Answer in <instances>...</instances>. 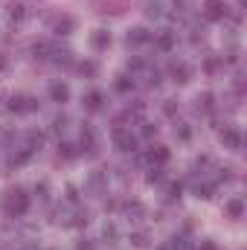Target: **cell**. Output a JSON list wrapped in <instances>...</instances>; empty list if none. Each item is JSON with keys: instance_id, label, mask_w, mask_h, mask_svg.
Here are the masks:
<instances>
[{"instance_id": "17", "label": "cell", "mask_w": 247, "mask_h": 250, "mask_svg": "<svg viewBox=\"0 0 247 250\" xmlns=\"http://www.w3.org/2000/svg\"><path fill=\"white\" fill-rule=\"evenodd\" d=\"M102 239H105L108 245H117V242H120V230H117V224H105V227H102Z\"/></svg>"}, {"instance_id": "19", "label": "cell", "mask_w": 247, "mask_h": 250, "mask_svg": "<svg viewBox=\"0 0 247 250\" xmlns=\"http://www.w3.org/2000/svg\"><path fill=\"white\" fill-rule=\"evenodd\" d=\"M175 137H178L181 143H189V140H192V128H189L186 123H178L175 125Z\"/></svg>"}, {"instance_id": "14", "label": "cell", "mask_w": 247, "mask_h": 250, "mask_svg": "<svg viewBox=\"0 0 247 250\" xmlns=\"http://www.w3.org/2000/svg\"><path fill=\"white\" fill-rule=\"evenodd\" d=\"M53 32H59V35H67V32H73V18H70V15H62V18H56V21H53Z\"/></svg>"}, {"instance_id": "4", "label": "cell", "mask_w": 247, "mask_h": 250, "mask_svg": "<svg viewBox=\"0 0 247 250\" xmlns=\"http://www.w3.org/2000/svg\"><path fill=\"white\" fill-rule=\"evenodd\" d=\"M154 35L145 29V26H134V29H128V35H125V41H128V47H143V44H148Z\"/></svg>"}, {"instance_id": "6", "label": "cell", "mask_w": 247, "mask_h": 250, "mask_svg": "<svg viewBox=\"0 0 247 250\" xmlns=\"http://www.w3.org/2000/svg\"><path fill=\"white\" fill-rule=\"evenodd\" d=\"M169 76H172V82H178V84H186L189 79H192V67L184 62H172L169 67Z\"/></svg>"}, {"instance_id": "2", "label": "cell", "mask_w": 247, "mask_h": 250, "mask_svg": "<svg viewBox=\"0 0 247 250\" xmlns=\"http://www.w3.org/2000/svg\"><path fill=\"white\" fill-rule=\"evenodd\" d=\"M204 18L206 21H224L227 18V3L224 0H204Z\"/></svg>"}, {"instance_id": "42", "label": "cell", "mask_w": 247, "mask_h": 250, "mask_svg": "<svg viewBox=\"0 0 247 250\" xmlns=\"http://www.w3.org/2000/svg\"><path fill=\"white\" fill-rule=\"evenodd\" d=\"M160 79H163L160 73H151V79H148V84H160Z\"/></svg>"}, {"instance_id": "36", "label": "cell", "mask_w": 247, "mask_h": 250, "mask_svg": "<svg viewBox=\"0 0 247 250\" xmlns=\"http://www.w3.org/2000/svg\"><path fill=\"white\" fill-rule=\"evenodd\" d=\"M125 209H128V215H143V204H137V201H134V204H128Z\"/></svg>"}, {"instance_id": "22", "label": "cell", "mask_w": 247, "mask_h": 250, "mask_svg": "<svg viewBox=\"0 0 247 250\" xmlns=\"http://www.w3.org/2000/svg\"><path fill=\"white\" fill-rule=\"evenodd\" d=\"M114 87H117V90H120V93H128V90H131V87H134V79H128V76H117V82H114Z\"/></svg>"}, {"instance_id": "43", "label": "cell", "mask_w": 247, "mask_h": 250, "mask_svg": "<svg viewBox=\"0 0 247 250\" xmlns=\"http://www.w3.org/2000/svg\"><path fill=\"white\" fill-rule=\"evenodd\" d=\"M157 250H169V248H157Z\"/></svg>"}, {"instance_id": "12", "label": "cell", "mask_w": 247, "mask_h": 250, "mask_svg": "<svg viewBox=\"0 0 247 250\" xmlns=\"http://www.w3.org/2000/svg\"><path fill=\"white\" fill-rule=\"evenodd\" d=\"M212 99H215L212 93H198V99H195V111H198V114H209V111L215 108Z\"/></svg>"}, {"instance_id": "10", "label": "cell", "mask_w": 247, "mask_h": 250, "mask_svg": "<svg viewBox=\"0 0 247 250\" xmlns=\"http://www.w3.org/2000/svg\"><path fill=\"white\" fill-rule=\"evenodd\" d=\"M50 99L59 102V105H64V102L70 99V87H67L64 82H53V84H50Z\"/></svg>"}, {"instance_id": "1", "label": "cell", "mask_w": 247, "mask_h": 250, "mask_svg": "<svg viewBox=\"0 0 247 250\" xmlns=\"http://www.w3.org/2000/svg\"><path fill=\"white\" fill-rule=\"evenodd\" d=\"M26 207H29V198L23 195V189L21 187H15V189L6 192V198H3V209H6L9 215H23Z\"/></svg>"}, {"instance_id": "37", "label": "cell", "mask_w": 247, "mask_h": 250, "mask_svg": "<svg viewBox=\"0 0 247 250\" xmlns=\"http://www.w3.org/2000/svg\"><path fill=\"white\" fill-rule=\"evenodd\" d=\"M143 67H145L143 59H137V56H134V59H128V70H143Z\"/></svg>"}, {"instance_id": "20", "label": "cell", "mask_w": 247, "mask_h": 250, "mask_svg": "<svg viewBox=\"0 0 247 250\" xmlns=\"http://www.w3.org/2000/svg\"><path fill=\"white\" fill-rule=\"evenodd\" d=\"M32 53H35L38 59H50V56H53V44L41 41V44H35V47H32Z\"/></svg>"}, {"instance_id": "31", "label": "cell", "mask_w": 247, "mask_h": 250, "mask_svg": "<svg viewBox=\"0 0 247 250\" xmlns=\"http://www.w3.org/2000/svg\"><path fill=\"white\" fill-rule=\"evenodd\" d=\"M59 154H62V157H67V160H73V157H76V146L62 143V146H59Z\"/></svg>"}, {"instance_id": "25", "label": "cell", "mask_w": 247, "mask_h": 250, "mask_svg": "<svg viewBox=\"0 0 247 250\" xmlns=\"http://www.w3.org/2000/svg\"><path fill=\"white\" fill-rule=\"evenodd\" d=\"M145 181H148L151 187H154V184H160V181H163V169H160V166H151V169H148V175H145Z\"/></svg>"}, {"instance_id": "28", "label": "cell", "mask_w": 247, "mask_h": 250, "mask_svg": "<svg viewBox=\"0 0 247 250\" xmlns=\"http://www.w3.org/2000/svg\"><path fill=\"white\" fill-rule=\"evenodd\" d=\"M79 73H82V76H87V79H93V76H96V64H93V62H82V64H79Z\"/></svg>"}, {"instance_id": "24", "label": "cell", "mask_w": 247, "mask_h": 250, "mask_svg": "<svg viewBox=\"0 0 247 250\" xmlns=\"http://www.w3.org/2000/svg\"><path fill=\"white\" fill-rule=\"evenodd\" d=\"M29 157H32V151L26 148V151H18V154H12V157H9V163H12V166H23Z\"/></svg>"}, {"instance_id": "35", "label": "cell", "mask_w": 247, "mask_h": 250, "mask_svg": "<svg viewBox=\"0 0 247 250\" xmlns=\"http://www.w3.org/2000/svg\"><path fill=\"white\" fill-rule=\"evenodd\" d=\"M143 125V128H140V131H143V137H154V134H157V125L154 123H140Z\"/></svg>"}, {"instance_id": "38", "label": "cell", "mask_w": 247, "mask_h": 250, "mask_svg": "<svg viewBox=\"0 0 247 250\" xmlns=\"http://www.w3.org/2000/svg\"><path fill=\"white\" fill-rule=\"evenodd\" d=\"M64 125H67V117H56V120H53V131H64Z\"/></svg>"}, {"instance_id": "26", "label": "cell", "mask_w": 247, "mask_h": 250, "mask_svg": "<svg viewBox=\"0 0 247 250\" xmlns=\"http://www.w3.org/2000/svg\"><path fill=\"white\" fill-rule=\"evenodd\" d=\"M131 245L134 248H148V236L143 230H137V233H131Z\"/></svg>"}, {"instance_id": "29", "label": "cell", "mask_w": 247, "mask_h": 250, "mask_svg": "<svg viewBox=\"0 0 247 250\" xmlns=\"http://www.w3.org/2000/svg\"><path fill=\"white\" fill-rule=\"evenodd\" d=\"M9 111L12 114H23V96H12L9 99Z\"/></svg>"}, {"instance_id": "27", "label": "cell", "mask_w": 247, "mask_h": 250, "mask_svg": "<svg viewBox=\"0 0 247 250\" xmlns=\"http://www.w3.org/2000/svg\"><path fill=\"white\" fill-rule=\"evenodd\" d=\"M87 221H90V215H87V209H79V212L73 215V221H70V224H73V227H84Z\"/></svg>"}, {"instance_id": "23", "label": "cell", "mask_w": 247, "mask_h": 250, "mask_svg": "<svg viewBox=\"0 0 247 250\" xmlns=\"http://www.w3.org/2000/svg\"><path fill=\"white\" fill-rule=\"evenodd\" d=\"M26 140H29V146H26L29 151H35V148H41V143H44V137H41L38 131H29V134H26Z\"/></svg>"}, {"instance_id": "32", "label": "cell", "mask_w": 247, "mask_h": 250, "mask_svg": "<svg viewBox=\"0 0 247 250\" xmlns=\"http://www.w3.org/2000/svg\"><path fill=\"white\" fill-rule=\"evenodd\" d=\"M38 111V99L35 96H23V114H32Z\"/></svg>"}, {"instance_id": "40", "label": "cell", "mask_w": 247, "mask_h": 250, "mask_svg": "<svg viewBox=\"0 0 247 250\" xmlns=\"http://www.w3.org/2000/svg\"><path fill=\"white\" fill-rule=\"evenodd\" d=\"M67 198H70V201H73V204H76V201H79V192H76V187H70V189H67Z\"/></svg>"}, {"instance_id": "21", "label": "cell", "mask_w": 247, "mask_h": 250, "mask_svg": "<svg viewBox=\"0 0 247 250\" xmlns=\"http://www.w3.org/2000/svg\"><path fill=\"white\" fill-rule=\"evenodd\" d=\"M221 67H224V59H218V56H209V59L204 62V70H206V73H218Z\"/></svg>"}, {"instance_id": "3", "label": "cell", "mask_w": 247, "mask_h": 250, "mask_svg": "<svg viewBox=\"0 0 247 250\" xmlns=\"http://www.w3.org/2000/svg\"><path fill=\"white\" fill-rule=\"evenodd\" d=\"M114 146L120 148V151H137V137L131 134V131H125V128H117L114 131Z\"/></svg>"}, {"instance_id": "39", "label": "cell", "mask_w": 247, "mask_h": 250, "mask_svg": "<svg viewBox=\"0 0 247 250\" xmlns=\"http://www.w3.org/2000/svg\"><path fill=\"white\" fill-rule=\"evenodd\" d=\"M76 250H96V245H93V242H87V239H84V242H79V245H76Z\"/></svg>"}, {"instance_id": "13", "label": "cell", "mask_w": 247, "mask_h": 250, "mask_svg": "<svg viewBox=\"0 0 247 250\" xmlns=\"http://www.w3.org/2000/svg\"><path fill=\"white\" fill-rule=\"evenodd\" d=\"M224 209H227L230 218H242V215H245V201H242V198H230V201L224 204Z\"/></svg>"}, {"instance_id": "15", "label": "cell", "mask_w": 247, "mask_h": 250, "mask_svg": "<svg viewBox=\"0 0 247 250\" xmlns=\"http://www.w3.org/2000/svg\"><path fill=\"white\" fill-rule=\"evenodd\" d=\"M6 18H9V23H21V21L26 18V9H23L21 3H9V12H6Z\"/></svg>"}, {"instance_id": "5", "label": "cell", "mask_w": 247, "mask_h": 250, "mask_svg": "<svg viewBox=\"0 0 247 250\" xmlns=\"http://www.w3.org/2000/svg\"><path fill=\"white\" fill-rule=\"evenodd\" d=\"M221 143H224V148L242 151V134H239V128H233V125H224V131H221Z\"/></svg>"}, {"instance_id": "34", "label": "cell", "mask_w": 247, "mask_h": 250, "mask_svg": "<svg viewBox=\"0 0 247 250\" xmlns=\"http://www.w3.org/2000/svg\"><path fill=\"white\" fill-rule=\"evenodd\" d=\"M175 111H178V102H175V99H166V102H163V114H166V117H175Z\"/></svg>"}, {"instance_id": "33", "label": "cell", "mask_w": 247, "mask_h": 250, "mask_svg": "<svg viewBox=\"0 0 247 250\" xmlns=\"http://www.w3.org/2000/svg\"><path fill=\"white\" fill-rule=\"evenodd\" d=\"M195 195L206 201V198H212V187H209V184H198V187H195Z\"/></svg>"}, {"instance_id": "8", "label": "cell", "mask_w": 247, "mask_h": 250, "mask_svg": "<svg viewBox=\"0 0 247 250\" xmlns=\"http://www.w3.org/2000/svg\"><path fill=\"white\" fill-rule=\"evenodd\" d=\"M105 189H108V175H105V172H90V178H87V192L102 195Z\"/></svg>"}, {"instance_id": "9", "label": "cell", "mask_w": 247, "mask_h": 250, "mask_svg": "<svg viewBox=\"0 0 247 250\" xmlns=\"http://www.w3.org/2000/svg\"><path fill=\"white\" fill-rule=\"evenodd\" d=\"M175 44H178V35H175V32H169V29H166V32H160V35L154 38V47H157L160 53H172V50H175Z\"/></svg>"}, {"instance_id": "41", "label": "cell", "mask_w": 247, "mask_h": 250, "mask_svg": "<svg viewBox=\"0 0 247 250\" xmlns=\"http://www.w3.org/2000/svg\"><path fill=\"white\" fill-rule=\"evenodd\" d=\"M198 250H218V248H215V242H201V248Z\"/></svg>"}, {"instance_id": "30", "label": "cell", "mask_w": 247, "mask_h": 250, "mask_svg": "<svg viewBox=\"0 0 247 250\" xmlns=\"http://www.w3.org/2000/svg\"><path fill=\"white\" fill-rule=\"evenodd\" d=\"M181 192H184L181 184H169V187H166V198H169V201H178V198H181Z\"/></svg>"}, {"instance_id": "7", "label": "cell", "mask_w": 247, "mask_h": 250, "mask_svg": "<svg viewBox=\"0 0 247 250\" xmlns=\"http://www.w3.org/2000/svg\"><path fill=\"white\" fill-rule=\"evenodd\" d=\"M82 105H84L90 114H96V111H102V108H105V93H102V90H90V93L82 99Z\"/></svg>"}, {"instance_id": "18", "label": "cell", "mask_w": 247, "mask_h": 250, "mask_svg": "<svg viewBox=\"0 0 247 250\" xmlns=\"http://www.w3.org/2000/svg\"><path fill=\"white\" fill-rule=\"evenodd\" d=\"M145 15L148 18H160L163 15V0H145Z\"/></svg>"}, {"instance_id": "16", "label": "cell", "mask_w": 247, "mask_h": 250, "mask_svg": "<svg viewBox=\"0 0 247 250\" xmlns=\"http://www.w3.org/2000/svg\"><path fill=\"white\" fill-rule=\"evenodd\" d=\"M148 160L157 163V166H163V163L169 160V148H166V146H154V148L148 151Z\"/></svg>"}, {"instance_id": "11", "label": "cell", "mask_w": 247, "mask_h": 250, "mask_svg": "<svg viewBox=\"0 0 247 250\" xmlns=\"http://www.w3.org/2000/svg\"><path fill=\"white\" fill-rule=\"evenodd\" d=\"M90 44H93V50H108V47H111V32L96 29V32L90 35Z\"/></svg>"}]
</instances>
